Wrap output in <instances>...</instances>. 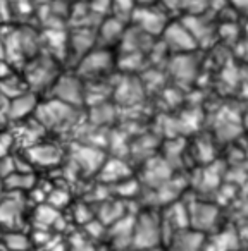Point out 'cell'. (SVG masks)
Instances as JSON below:
<instances>
[{
    "instance_id": "obj_4",
    "label": "cell",
    "mask_w": 248,
    "mask_h": 251,
    "mask_svg": "<svg viewBox=\"0 0 248 251\" xmlns=\"http://www.w3.org/2000/svg\"><path fill=\"white\" fill-rule=\"evenodd\" d=\"M110 55L105 50H90L78 64L80 77H97L110 67Z\"/></svg>"
},
{
    "instance_id": "obj_7",
    "label": "cell",
    "mask_w": 248,
    "mask_h": 251,
    "mask_svg": "<svg viewBox=\"0 0 248 251\" xmlns=\"http://www.w3.org/2000/svg\"><path fill=\"white\" fill-rule=\"evenodd\" d=\"M38 108V101H36L35 93H23L19 97L12 98L9 101V112L7 117L11 121H23L25 117H28L29 114H35Z\"/></svg>"
},
{
    "instance_id": "obj_12",
    "label": "cell",
    "mask_w": 248,
    "mask_h": 251,
    "mask_svg": "<svg viewBox=\"0 0 248 251\" xmlns=\"http://www.w3.org/2000/svg\"><path fill=\"white\" fill-rule=\"evenodd\" d=\"M60 219V213L55 206H40L36 212V222L42 227H50L57 224Z\"/></svg>"
},
{
    "instance_id": "obj_14",
    "label": "cell",
    "mask_w": 248,
    "mask_h": 251,
    "mask_svg": "<svg viewBox=\"0 0 248 251\" xmlns=\"http://www.w3.org/2000/svg\"><path fill=\"white\" fill-rule=\"evenodd\" d=\"M16 138L11 133H2L0 134V157H7L9 150L14 147Z\"/></svg>"
},
{
    "instance_id": "obj_17",
    "label": "cell",
    "mask_w": 248,
    "mask_h": 251,
    "mask_svg": "<svg viewBox=\"0 0 248 251\" xmlns=\"http://www.w3.org/2000/svg\"><path fill=\"white\" fill-rule=\"evenodd\" d=\"M2 184H4V179L0 177V198H2Z\"/></svg>"
},
{
    "instance_id": "obj_13",
    "label": "cell",
    "mask_w": 248,
    "mask_h": 251,
    "mask_svg": "<svg viewBox=\"0 0 248 251\" xmlns=\"http://www.w3.org/2000/svg\"><path fill=\"white\" fill-rule=\"evenodd\" d=\"M119 21L117 19H110V21L104 23V26H102V38L105 40H110V38H119L121 36V28H119Z\"/></svg>"
},
{
    "instance_id": "obj_15",
    "label": "cell",
    "mask_w": 248,
    "mask_h": 251,
    "mask_svg": "<svg viewBox=\"0 0 248 251\" xmlns=\"http://www.w3.org/2000/svg\"><path fill=\"white\" fill-rule=\"evenodd\" d=\"M69 251H95L93 250V246H91L88 241H84V239H71V248H69Z\"/></svg>"
},
{
    "instance_id": "obj_5",
    "label": "cell",
    "mask_w": 248,
    "mask_h": 251,
    "mask_svg": "<svg viewBox=\"0 0 248 251\" xmlns=\"http://www.w3.org/2000/svg\"><path fill=\"white\" fill-rule=\"evenodd\" d=\"M25 213V200L19 195L0 198V224L7 227H16L21 222Z\"/></svg>"
},
{
    "instance_id": "obj_6",
    "label": "cell",
    "mask_w": 248,
    "mask_h": 251,
    "mask_svg": "<svg viewBox=\"0 0 248 251\" xmlns=\"http://www.w3.org/2000/svg\"><path fill=\"white\" fill-rule=\"evenodd\" d=\"M62 158V151L59 147L50 143H36L28 148V160H31L36 165L43 167H52L57 165Z\"/></svg>"
},
{
    "instance_id": "obj_1",
    "label": "cell",
    "mask_w": 248,
    "mask_h": 251,
    "mask_svg": "<svg viewBox=\"0 0 248 251\" xmlns=\"http://www.w3.org/2000/svg\"><path fill=\"white\" fill-rule=\"evenodd\" d=\"M35 119L45 129H66L67 126H71L76 121V107L64 103L57 98H52L42 105L38 103Z\"/></svg>"
},
{
    "instance_id": "obj_3",
    "label": "cell",
    "mask_w": 248,
    "mask_h": 251,
    "mask_svg": "<svg viewBox=\"0 0 248 251\" xmlns=\"http://www.w3.org/2000/svg\"><path fill=\"white\" fill-rule=\"evenodd\" d=\"M84 93H86V88H84L81 77L69 76V74L59 76L55 83H54V86L50 88L52 98H57V100L64 101V103L73 105V107H80L83 103Z\"/></svg>"
},
{
    "instance_id": "obj_9",
    "label": "cell",
    "mask_w": 248,
    "mask_h": 251,
    "mask_svg": "<svg viewBox=\"0 0 248 251\" xmlns=\"http://www.w3.org/2000/svg\"><path fill=\"white\" fill-rule=\"evenodd\" d=\"M74 158H76V164L81 169H86V171H93V169H97L100 165V155H98L97 150H93L90 147H81L76 151Z\"/></svg>"
},
{
    "instance_id": "obj_16",
    "label": "cell",
    "mask_w": 248,
    "mask_h": 251,
    "mask_svg": "<svg viewBox=\"0 0 248 251\" xmlns=\"http://www.w3.org/2000/svg\"><path fill=\"white\" fill-rule=\"evenodd\" d=\"M234 4L238 5V7H243V9H248V0H233Z\"/></svg>"
},
{
    "instance_id": "obj_2",
    "label": "cell",
    "mask_w": 248,
    "mask_h": 251,
    "mask_svg": "<svg viewBox=\"0 0 248 251\" xmlns=\"http://www.w3.org/2000/svg\"><path fill=\"white\" fill-rule=\"evenodd\" d=\"M59 77L57 62L50 55L33 57L25 67V81L35 91L52 88Z\"/></svg>"
},
{
    "instance_id": "obj_11",
    "label": "cell",
    "mask_w": 248,
    "mask_h": 251,
    "mask_svg": "<svg viewBox=\"0 0 248 251\" xmlns=\"http://www.w3.org/2000/svg\"><path fill=\"white\" fill-rule=\"evenodd\" d=\"M4 243H5V248L9 251H28L31 248V241H29L28 236H25L23 232H12L5 234L4 237Z\"/></svg>"
},
{
    "instance_id": "obj_8",
    "label": "cell",
    "mask_w": 248,
    "mask_h": 251,
    "mask_svg": "<svg viewBox=\"0 0 248 251\" xmlns=\"http://www.w3.org/2000/svg\"><path fill=\"white\" fill-rule=\"evenodd\" d=\"M26 86H28V83H26V81L18 79V77L11 74V76L4 77V79H0V95H4L5 98L12 100V98L26 93Z\"/></svg>"
},
{
    "instance_id": "obj_10",
    "label": "cell",
    "mask_w": 248,
    "mask_h": 251,
    "mask_svg": "<svg viewBox=\"0 0 248 251\" xmlns=\"http://www.w3.org/2000/svg\"><path fill=\"white\" fill-rule=\"evenodd\" d=\"M4 182L7 184V188L11 191H25V189L31 188L33 182H35V177H33L29 172H19L16 171L14 174H11L7 179H4Z\"/></svg>"
}]
</instances>
